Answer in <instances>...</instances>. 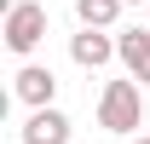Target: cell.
Returning <instances> with one entry per match:
<instances>
[{
    "mask_svg": "<svg viewBox=\"0 0 150 144\" xmlns=\"http://www.w3.org/2000/svg\"><path fill=\"white\" fill-rule=\"evenodd\" d=\"M98 127H104V133L144 127V92H139V81H110V87H104V98H98Z\"/></svg>",
    "mask_w": 150,
    "mask_h": 144,
    "instance_id": "cell-1",
    "label": "cell"
},
{
    "mask_svg": "<svg viewBox=\"0 0 150 144\" xmlns=\"http://www.w3.org/2000/svg\"><path fill=\"white\" fill-rule=\"evenodd\" d=\"M40 40H46V6H35V0H12L6 6V46L12 52H35Z\"/></svg>",
    "mask_w": 150,
    "mask_h": 144,
    "instance_id": "cell-2",
    "label": "cell"
},
{
    "mask_svg": "<svg viewBox=\"0 0 150 144\" xmlns=\"http://www.w3.org/2000/svg\"><path fill=\"white\" fill-rule=\"evenodd\" d=\"M69 58L81 64V69H104V64L115 58V40L104 35V29H87V23H81V35L69 40Z\"/></svg>",
    "mask_w": 150,
    "mask_h": 144,
    "instance_id": "cell-3",
    "label": "cell"
},
{
    "mask_svg": "<svg viewBox=\"0 0 150 144\" xmlns=\"http://www.w3.org/2000/svg\"><path fill=\"white\" fill-rule=\"evenodd\" d=\"M52 92H58V75L46 69V64H23V69H18V98H23L29 109H46Z\"/></svg>",
    "mask_w": 150,
    "mask_h": 144,
    "instance_id": "cell-4",
    "label": "cell"
},
{
    "mask_svg": "<svg viewBox=\"0 0 150 144\" xmlns=\"http://www.w3.org/2000/svg\"><path fill=\"white\" fill-rule=\"evenodd\" d=\"M23 144H69V115H58L52 104L35 109V115L23 121Z\"/></svg>",
    "mask_w": 150,
    "mask_h": 144,
    "instance_id": "cell-5",
    "label": "cell"
},
{
    "mask_svg": "<svg viewBox=\"0 0 150 144\" xmlns=\"http://www.w3.org/2000/svg\"><path fill=\"white\" fill-rule=\"evenodd\" d=\"M115 58L127 64V75H139V64L150 58V29H127V35H115Z\"/></svg>",
    "mask_w": 150,
    "mask_h": 144,
    "instance_id": "cell-6",
    "label": "cell"
},
{
    "mask_svg": "<svg viewBox=\"0 0 150 144\" xmlns=\"http://www.w3.org/2000/svg\"><path fill=\"white\" fill-rule=\"evenodd\" d=\"M115 12H121V0H75V18L87 23V29H110Z\"/></svg>",
    "mask_w": 150,
    "mask_h": 144,
    "instance_id": "cell-7",
    "label": "cell"
},
{
    "mask_svg": "<svg viewBox=\"0 0 150 144\" xmlns=\"http://www.w3.org/2000/svg\"><path fill=\"white\" fill-rule=\"evenodd\" d=\"M133 144H150V138H133Z\"/></svg>",
    "mask_w": 150,
    "mask_h": 144,
    "instance_id": "cell-8",
    "label": "cell"
},
{
    "mask_svg": "<svg viewBox=\"0 0 150 144\" xmlns=\"http://www.w3.org/2000/svg\"><path fill=\"white\" fill-rule=\"evenodd\" d=\"M144 6H150V0H144Z\"/></svg>",
    "mask_w": 150,
    "mask_h": 144,
    "instance_id": "cell-9",
    "label": "cell"
}]
</instances>
